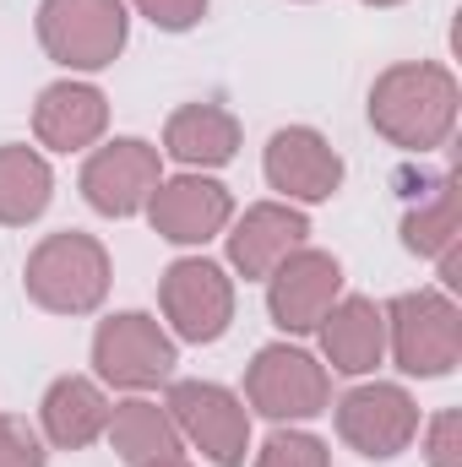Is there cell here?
Listing matches in <instances>:
<instances>
[{"instance_id":"obj_1","label":"cell","mask_w":462,"mask_h":467,"mask_svg":"<svg viewBox=\"0 0 462 467\" xmlns=\"http://www.w3.org/2000/svg\"><path fill=\"white\" fill-rule=\"evenodd\" d=\"M370 125L408 152H430L457 125V77L436 60H403L375 77L370 88Z\"/></svg>"},{"instance_id":"obj_2","label":"cell","mask_w":462,"mask_h":467,"mask_svg":"<svg viewBox=\"0 0 462 467\" xmlns=\"http://www.w3.org/2000/svg\"><path fill=\"white\" fill-rule=\"evenodd\" d=\"M22 288H27L33 305H44L55 316H88L110 294V250L93 234H77V229L49 234L27 255Z\"/></svg>"},{"instance_id":"obj_3","label":"cell","mask_w":462,"mask_h":467,"mask_svg":"<svg viewBox=\"0 0 462 467\" xmlns=\"http://www.w3.org/2000/svg\"><path fill=\"white\" fill-rule=\"evenodd\" d=\"M131 16L125 0H44L38 5V44L49 60L71 71H104L125 49Z\"/></svg>"},{"instance_id":"obj_4","label":"cell","mask_w":462,"mask_h":467,"mask_svg":"<svg viewBox=\"0 0 462 467\" xmlns=\"http://www.w3.org/2000/svg\"><path fill=\"white\" fill-rule=\"evenodd\" d=\"M386 332H392V353H397V369L419 375V380H436V375H452L462 358V316L446 294H397L386 310Z\"/></svg>"},{"instance_id":"obj_5","label":"cell","mask_w":462,"mask_h":467,"mask_svg":"<svg viewBox=\"0 0 462 467\" xmlns=\"http://www.w3.org/2000/svg\"><path fill=\"white\" fill-rule=\"evenodd\" d=\"M169 419H174V430H180L191 446H202L218 467L245 462L250 413H245V402L234 397L229 386H213V380H174V391H169Z\"/></svg>"},{"instance_id":"obj_6","label":"cell","mask_w":462,"mask_h":467,"mask_svg":"<svg viewBox=\"0 0 462 467\" xmlns=\"http://www.w3.org/2000/svg\"><path fill=\"white\" fill-rule=\"evenodd\" d=\"M158 299H163V316L169 327L185 337V343H218L234 321V283L218 261H174L158 283Z\"/></svg>"},{"instance_id":"obj_7","label":"cell","mask_w":462,"mask_h":467,"mask_svg":"<svg viewBox=\"0 0 462 467\" xmlns=\"http://www.w3.org/2000/svg\"><path fill=\"white\" fill-rule=\"evenodd\" d=\"M245 397L267 419H316L327 408V369L305 348L272 343L250 358L245 369Z\"/></svg>"},{"instance_id":"obj_8","label":"cell","mask_w":462,"mask_h":467,"mask_svg":"<svg viewBox=\"0 0 462 467\" xmlns=\"http://www.w3.org/2000/svg\"><path fill=\"white\" fill-rule=\"evenodd\" d=\"M93 364L110 386H125V391H142V386H158L174 375V337L142 316V310H125V316H110L93 337Z\"/></svg>"},{"instance_id":"obj_9","label":"cell","mask_w":462,"mask_h":467,"mask_svg":"<svg viewBox=\"0 0 462 467\" xmlns=\"http://www.w3.org/2000/svg\"><path fill=\"white\" fill-rule=\"evenodd\" d=\"M343 294V266L327 250H289L272 272H267V310L283 332H316L321 316L338 305Z\"/></svg>"},{"instance_id":"obj_10","label":"cell","mask_w":462,"mask_h":467,"mask_svg":"<svg viewBox=\"0 0 462 467\" xmlns=\"http://www.w3.org/2000/svg\"><path fill=\"white\" fill-rule=\"evenodd\" d=\"M338 435L359 457L386 462L397 451H408V441L419 435V408L403 386H353L338 402Z\"/></svg>"},{"instance_id":"obj_11","label":"cell","mask_w":462,"mask_h":467,"mask_svg":"<svg viewBox=\"0 0 462 467\" xmlns=\"http://www.w3.org/2000/svg\"><path fill=\"white\" fill-rule=\"evenodd\" d=\"M152 191H158V147H147L142 136H120L110 147H99L82 169V196L104 218L142 213Z\"/></svg>"},{"instance_id":"obj_12","label":"cell","mask_w":462,"mask_h":467,"mask_svg":"<svg viewBox=\"0 0 462 467\" xmlns=\"http://www.w3.org/2000/svg\"><path fill=\"white\" fill-rule=\"evenodd\" d=\"M147 218L174 244H207V239H218L229 229L234 202L218 180L180 174V180H158V191L147 196Z\"/></svg>"},{"instance_id":"obj_13","label":"cell","mask_w":462,"mask_h":467,"mask_svg":"<svg viewBox=\"0 0 462 467\" xmlns=\"http://www.w3.org/2000/svg\"><path fill=\"white\" fill-rule=\"evenodd\" d=\"M267 180L294 202H327L343 185V158L310 125H289L267 141Z\"/></svg>"},{"instance_id":"obj_14","label":"cell","mask_w":462,"mask_h":467,"mask_svg":"<svg viewBox=\"0 0 462 467\" xmlns=\"http://www.w3.org/2000/svg\"><path fill=\"white\" fill-rule=\"evenodd\" d=\"M104 125H110V104H104V93L88 88V82H55V88H44L38 104H33V130H38V141L55 147V152H82V147H93V141L104 136Z\"/></svg>"},{"instance_id":"obj_15","label":"cell","mask_w":462,"mask_h":467,"mask_svg":"<svg viewBox=\"0 0 462 467\" xmlns=\"http://www.w3.org/2000/svg\"><path fill=\"white\" fill-rule=\"evenodd\" d=\"M305 213H294V207H283V202H261V207H250L229 234V261L245 272V277H267L289 250H299L305 244Z\"/></svg>"},{"instance_id":"obj_16","label":"cell","mask_w":462,"mask_h":467,"mask_svg":"<svg viewBox=\"0 0 462 467\" xmlns=\"http://www.w3.org/2000/svg\"><path fill=\"white\" fill-rule=\"evenodd\" d=\"M163 152L185 169H224L239 152V119L218 104H185L163 125Z\"/></svg>"},{"instance_id":"obj_17","label":"cell","mask_w":462,"mask_h":467,"mask_svg":"<svg viewBox=\"0 0 462 467\" xmlns=\"http://www.w3.org/2000/svg\"><path fill=\"white\" fill-rule=\"evenodd\" d=\"M321 348L332 358V369H343V375L375 369L386 353V316L370 299H338L321 316Z\"/></svg>"},{"instance_id":"obj_18","label":"cell","mask_w":462,"mask_h":467,"mask_svg":"<svg viewBox=\"0 0 462 467\" xmlns=\"http://www.w3.org/2000/svg\"><path fill=\"white\" fill-rule=\"evenodd\" d=\"M110 424V402L104 391L88 380V375H60L49 391H44V435L60 446V451H82L104 435Z\"/></svg>"},{"instance_id":"obj_19","label":"cell","mask_w":462,"mask_h":467,"mask_svg":"<svg viewBox=\"0 0 462 467\" xmlns=\"http://www.w3.org/2000/svg\"><path fill=\"white\" fill-rule=\"evenodd\" d=\"M104 430H110V446L131 467L158 462V457H180V430H174L169 408H158V402H120V408H110Z\"/></svg>"},{"instance_id":"obj_20","label":"cell","mask_w":462,"mask_h":467,"mask_svg":"<svg viewBox=\"0 0 462 467\" xmlns=\"http://www.w3.org/2000/svg\"><path fill=\"white\" fill-rule=\"evenodd\" d=\"M55 174L33 147H0V223H33L49 207Z\"/></svg>"},{"instance_id":"obj_21","label":"cell","mask_w":462,"mask_h":467,"mask_svg":"<svg viewBox=\"0 0 462 467\" xmlns=\"http://www.w3.org/2000/svg\"><path fill=\"white\" fill-rule=\"evenodd\" d=\"M403 244L419 255H436V261L457 255V174H446L436 185V196L403 218Z\"/></svg>"},{"instance_id":"obj_22","label":"cell","mask_w":462,"mask_h":467,"mask_svg":"<svg viewBox=\"0 0 462 467\" xmlns=\"http://www.w3.org/2000/svg\"><path fill=\"white\" fill-rule=\"evenodd\" d=\"M256 467H332V457H327V446H321L316 435H299V430H278V435L261 446Z\"/></svg>"},{"instance_id":"obj_23","label":"cell","mask_w":462,"mask_h":467,"mask_svg":"<svg viewBox=\"0 0 462 467\" xmlns=\"http://www.w3.org/2000/svg\"><path fill=\"white\" fill-rule=\"evenodd\" d=\"M0 467H44L38 435L22 419H11V413H0Z\"/></svg>"},{"instance_id":"obj_24","label":"cell","mask_w":462,"mask_h":467,"mask_svg":"<svg viewBox=\"0 0 462 467\" xmlns=\"http://www.w3.org/2000/svg\"><path fill=\"white\" fill-rule=\"evenodd\" d=\"M136 11L163 33H185L207 16V0H136Z\"/></svg>"},{"instance_id":"obj_25","label":"cell","mask_w":462,"mask_h":467,"mask_svg":"<svg viewBox=\"0 0 462 467\" xmlns=\"http://www.w3.org/2000/svg\"><path fill=\"white\" fill-rule=\"evenodd\" d=\"M457 430H462V419L446 408L436 424H430V467H462V457H457Z\"/></svg>"},{"instance_id":"obj_26","label":"cell","mask_w":462,"mask_h":467,"mask_svg":"<svg viewBox=\"0 0 462 467\" xmlns=\"http://www.w3.org/2000/svg\"><path fill=\"white\" fill-rule=\"evenodd\" d=\"M142 467H191L185 457H158V462H142Z\"/></svg>"},{"instance_id":"obj_27","label":"cell","mask_w":462,"mask_h":467,"mask_svg":"<svg viewBox=\"0 0 462 467\" xmlns=\"http://www.w3.org/2000/svg\"><path fill=\"white\" fill-rule=\"evenodd\" d=\"M364 5H397V0H364Z\"/></svg>"}]
</instances>
